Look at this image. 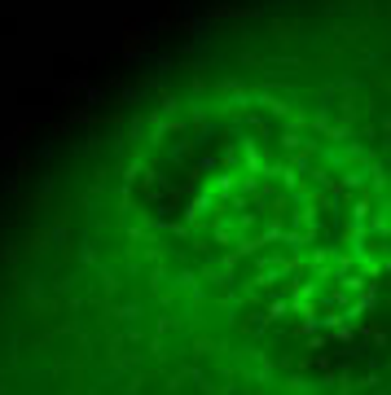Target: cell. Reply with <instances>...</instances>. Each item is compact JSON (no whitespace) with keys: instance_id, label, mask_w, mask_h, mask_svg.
I'll return each mask as SVG.
<instances>
[{"instance_id":"1","label":"cell","mask_w":391,"mask_h":395,"mask_svg":"<svg viewBox=\"0 0 391 395\" xmlns=\"http://www.w3.org/2000/svg\"><path fill=\"white\" fill-rule=\"evenodd\" d=\"M0 395H391V0H229L35 163Z\"/></svg>"}]
</instances>
